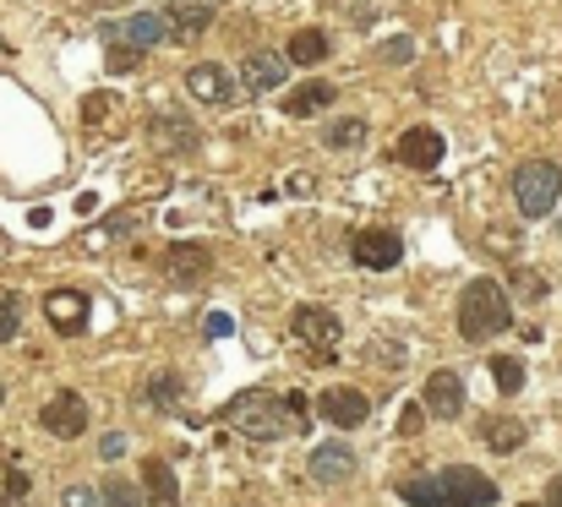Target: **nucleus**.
<instances>
[{
	"label": "nucleus",
	"mask_w": 562,
	"mask_h": 507,
	"mask_svg": "<svg viewBox=\"0 0 562 507\" xmlns=\"http://www.w3.org/2000/svg\"><path fill=\"white\" fill-rule=\"evenodd\" d=\"M44 317H49L55 334L77 338L88 328V295H82V290H49V295H44Z\"/></svg>",
	"instance_id": "obj_10"
},
{
	"label": "nucleus",
	"mask_w": 562,
	"mask_h": 507,
	"mask_svg": "<svg viewBox=\"0 0 562 507\" xmlns=\"http://www.w3.org/2000/svg\"><path fill=\"white\" fill-rule=\"evenodd\" d=\"M202 334H207V338H224V334H235V317H224V312H213V317L202 323Z\"/></svg>",
	"instance_id": "obj_34"
},
{
	"label": "nucleus",
	"mask_w": 562,
	"mask_h": 507,
	"mask_svg": "<svg viewBox=\"0 0 562 507\" xmlns=\"http://www.w3.org/2000/svg\"><path fill=\"white\" fill-rule=\"evenodd\" d=\"M137 66V49L132 44H110V71H132Z\"/></svg>",
	"instance_id": "obj_32"
},
{
	"label": "nucleus",
	"mask_w": 562,
	"mask_h": 507,
	"mask_svg": "<svg viewBox=\"0 0 562 507\" xmlns=\"http://www.w3.org/2000/svg\"><path fill=\"white\" fill-rule=\"evenodd\" d=\"M99 492H104V507H143L132 481H110V486H99Z\"/></svg>",
	"instance_id": "obj_27"
},
{
	"label": "nucleus",
	"mask_w": 562,
	"mask_h": 507,
	"mask_svg": "<svg viewBox=\"0 0 562 507\" xmlns=\"http://www.w3.org/2000/svg\"><path fill=\"white\" fill-rule=\"evenodd\" d=\"M187 93L196 104H235V77L224 71V66H191L187 71Z\"/></svg>",
	"instance_id": "obj_15"
},
{
	"label": "nucleus",
	"mask_w": 562,
	"mask_h": 507,
	"mask_svg": "<svg viewBox=\"0 0 562 507\" xmlns=\"http://www.w3.org/2000/svg\"><path fill=\"white\" fill-rule=\"evenodd\" d=\"M16 328H22V323H16V301H11V295H0V343H11Z\"/></svg>",
	"instance_id": "obj_30"
},
{
	"label": "nucleus",
	"mask_w": 562,
	"mask_h": 507,
	"mask_svg": "<svg viewBox=\"0 0 562 507\" xmlns=\"http://www.w3.org/2000/svg\"><path fill=\"white\" fill-rule=\"evenodd\" d=\"M66 507H104V492H93V486H66Z\"/></svg>",
	"instance_id": "obj_29"
},
{
	"label": "nucleus",
	"mask_w": 562,
	"mask_h": 507,
	"mask_svg": "<svg viewBox=\"0 0 562 507\" xmlns=\"http://www.w3.org/2000/svg\"><path fill=\"white\" fill-rule=\"evenodd\" d=\"M44 431L60 437V442L82 437V431H88V404H82L77 393H55V398L44 404Z\"/></svg>",
	"instance_id": "obj_11"
},
{
	"label": "nucleus",
	"mask_w": 562,
	"mask_h": 507,
	"mask_svg": "<svg viewBox=\"0 0 562 507\" xmlns=\"http://www.w3.org/2000/svg\"><path fill=\"white\" fill-rule=\"evenodd\" d=\"M562 196V169L552 159H530V165L514 169V202L525 218H547Z\"/></svg>",
	"instance_id": "obj_3"
},
{
	"label": "nucleus",
	"mask_w": 562,
	"mask_h": 507,
	"mask_svg": "<svg viewBox=\"0 0 562 507\" xmlns=\"http://www.w3.org/2000/svg\"><path fill=\"white\" fill-rule=\"evenodd\" d=\"M420 404H426V415H437V420H459V409H464V382H459L453 371H431Z\"/></svg>",
	"instance_id": "obj_14"
},
{
	"label": "nucleus",
	"mask_w": 562,
	"mask_h": 507,
	"mask_svg": "<svg viewBox=\"0 0 562 507\" xmlns=\"http://www.w3.org/2000/svg\"><path fill=\"white\" fill-rule=\"evenodd\" d=\"M525 507H547V503H525Z\"/></svg>",
	"instance_id": "obj_38"
},
{
	"label": "nucleus",
	"mask_w": 562,
	"mask_h": 507,
	"mask_svg": "<svg viewBox=\"0 0 562 507\" xmlns=\"http://www.w3.org/2000/svg\"><path fill=\"white\" fill-rule=\"evenodd\" d=\"M224 420L240 431V437H251V442H273V437H284L295 420H290V409H284V398H273V393H240L229 409H224Z\"/></svg>",
	"instance_id": "obj_2"
},
{
	"label": "nucleus",
	"mask_w": 562,
	"mask_h": 507,
	"mask_svg": "<svg viewBox=\"0 0 562 507\" xmlns=\"http://www.w3.org/2000/svg\"><path fill=\"white\" fill-rule=\"evenodd\" d=\"M207 5H213V0H207Z\"/></svg>",
	"instance_id": "obj_39"
},
{
	"label": "nucleus",
	"mask_w": 562,
	"mask_h": 507,
	"mask_svg": "<svg viewBox=\"0 0 562 507\" xmlns=\"http://www.w3.org/2000/svg\"><path fill=\"white\" fill-rule=\"evenodd\" d=\"M290 334L317 349V365H328V354H334V343H339V317H334V312H323V306H295Z\"/></svg>",
	"instance_id": "obj_5"
},
{
	"label": "nucleus",
	"mask_w": 562,
	"mask_h": 507,
	"mask_svg": "<svg viewBox=\"0 0 562 507\" xmlns=\"http://www.w3.org/2000/svg\"><path fill=\"white\" fill-rule=\"evenodd\" d=\"M508 328H514V306H508L503 284L497 279H470L464 295H459V334L470 343H486V338L508 334Z\"/></svg>",
	"instance_id": "obj_1"
},
{
	"label": "nucleus",
	"mask_w": 562,
	"mask_h": 507,
	"mask_svg": "<svg viewBox=\"0 0 562 507\" xmlns=\"http://www.w3.org/2000/svg\"><path fill=\"white\" fill-rule=\"evenodd\" d=\"M398 497H404L409 507H448L442 481H404V486H398Z\"/></svg>",
	"instance_id": "obj_25"
},
{
	"label": "nucleus",
	"mask_w": 562,
	"mask_h": 507,
	"mask_svg": "<svg viewBox=\"0 0 562 507\" xmlns=\"http://www.w3.org/2000/svg\"><path fill=\"white\" fill-rule=\"evenodd\" d=\"M382 60H387V66H409V60H415V38H404V33L387 38V44H382Z\"/></svg>",
	"instance_id": "obj_28"
},
{
	"label": "nucleus",
	"mask_w": 562,
	"mask_h": 507,
	"mask_svg": "<svg viewBox=\"0 0 562 507\" xmlns=\"http://www.w3.org/2000/svg\"><path fill=\"white\" fill-rule=\"evenodd\" d=\"M350 257L361 262V268H398V257H404V246H398V229H356V240H350Z\"/></svg>",
	"instance_id": "obj_6"
},
{
	"label": "nucleus",
	"mask_w": 562,
	"mask_h": 507,
	"mask_svg": "<svg viewBox=\"0 0 562 507\" xmlns=\"http://www.w3.org/2000/svg\"><path fill=\"white\" fill-rule=\"evenodd\" d=\"M143 393H148L154 409H176V404H181V376H176V371H154Z\"/></svg>",
	"instance_id": "obj_24"
},
{
	"label": "nucleus",
	"mask_w": 562,
	"mask_h": 507,
	"mask_svg": "<svg viewBox=\"0 0 562 507\" xmlns=\"http://www.w3.org/2000/svg\"><path fill=\"white\" fill-rule=\"evenodd\" d=\"M154 143H159V148H181V154H191V148H196V126L181 121V115H170V110H159V115H154Z\"/></svg>",
	"instance_id": "obj_20"
},
{
	"label": "nucleus",
	"mask_w": 562,
	"mask_h": 507,
	"mask_svg": "<svg viewBox=\"0 0 562 507\" xmlns=\"http://www.w3.org/2000/svg\"><path fill=\"white\" fill-rule=\"evenodd\" d=\"M312 481H317V486H345V481H356V448H345V442H317V448H312Z\"/></svg>",
	"instance_id": "obj_12"
},
{
	"label": "nucleus",
	"mask_w": 562,
	"mask_h": 507,
	"mask_svg": "<svg viewBox=\"0 0 562 507\" xmlns=\"http://www.w3.org/2000/svg\"><path fill=\"white\" fill-rule=\"evenodd\" d=\"M104 38H110V44H132V49H154V44L170 38V22L154 16V11H137V16H126V22H104Z\"/></svg>",
	"instance_id": "obj_7"
},
{
	"label": "nucleus",
	"mask_w": 562,
	"mask_h": 507,
	"mask_svg": "<svg viewBox=\"0 0 562 507\" xmlns=\"http://www.w3.org/2000/svg\"><path fill=\"white\" fill-rule=\"evenodd\" d=\"M525 420H514V415H486L481 420V442L492 448V453H519L525 448Z\"/></svg>",
	"instance_id": "obj_17"
},
{
	"label": "nucleus",
	"mask_w": 562,
	"mask_h": 507,
	"mask_svg": "<svg viewBox=\"0 0 562 507\" xmlns=\"http://www.w3.org/2000/svg\"><path fill=\"white\" fill-rule=\"evenodd\" d=\"M328 104H334V88H328V82H301V88L284 99V115L306 121V115H323Z\"/></svg>",
	"instance_id": "obj_19"
},
{
	"label": "nucleus",
	"mask_w": 562,
	"mask_h": 507,
	"mask_svg": "<svg viewBox=\"0 0 562 507\" xmlns=\"http://www.w3.org/2000/svg\"><path fill=\"white\" fill-rule=\"evenodd\" d=\"M126 448H132V442H126V437H121V431H110V437H104V442H99V459H104V464H115V459H121V453H126Z\"/></svg>",
	"instance_id": "obj_33"
},
{
	"label": "nucleus",
	"mask_w": 562,
	"mask_h": 507,
	"mask_svg": "<svg viewBox=\"0 0 562 507\" xmlns=\"http://www.w3.org/2000/svg\"><path fill=\"white\" fill-rule=\"evenodd\" d=\"M143 492H148V507H181V486L170 475L165 459H148L143 464Z\"/></svg>",
	"instance_id": "obj_18"
},
{
	"label": "nucleus",
	"mask_w": 562,
	"mask_h": 507,
	"mask_svg": "<svg viewBox=\"0 0 562 507\" xmlns=\"http://www.w3.org/2000/svg\"><path fill=\"white\" fill-rule=\"evenodd\" d=\"M284 71H290V55H246L240 60V82H246V93H257V99H268L273 88H284Z\"/></svg>",
	"instance_id": "obj_13"
},
{
	"label": "nucleus",
	"mask_w": 562,
	"mask_h": 507,
	"mask_svg": "<svg viewBox=\"0 0 562 507\" xmlns=\"http://www.w3.org/2000/svg\"><path fill=\"white\" fill-rule=\"evenodd\" d=\"M420 420H426L420 409H404V415H398V431H404V437H415V431H420Z\"/></svg>",
	"instance_id": "obj_36"
},
{
	"label": "nucleus",
	"mask_w": 562,
	"mask_h": 507,
	"mask_svg": "<svg viewBox=\"0 0 562 507\" xmlns=\"http://www.w3.org/2000/svg\"><path fill=\"white\" fill-rule=\"evenodd\" d=\"M547 507H562V481H558V486H552V503H547Z\"/></svg>",
	"instance_id": "obj_37"
},
{
	"label": "nucleus",
	"mask_w": 562,
	"mask_h": 507,
	"mask_svg": "<svg viewBox=\"0 0 562 507\" xmlns=\"http://www.w3.org/2000/svg\"><path fill=\"white\" fill-rule=\"evenodd\" d=\"M207 22H213V5H207V0H176V5H170V33H181V38L202 33Z\"/></svg>",
	"instance_id": "obj_22"
},
{
	"label": "nucleus",
	"mask_w": 562,
	"mask_h": 507,
	"mask_svg": "<svg viewBox=\"0 0 562 507\" xmlns=\"http://www.w3.org/2000/svg\"><path fill=\"white\" fill-rule=\"evenodd\" d=\"M372 354H376V365H387V371H404V343L393 349V343H372Z\"/></svg>",
	"instance_id": "obj_31"
},
{
	"label": "nucleus",
	"mask_w": 562,
	"mask_h": 507,
	"mask_svg": "<svg viewBox=\"0 0 562 507\" xmlns=\"http://www.w3.org/2000/svg\"><path fill=\"white\" fill-rule=\"evenodd\" d=\"M442 481V497H448V507H492L503 492L481 475V470H470V464H453V470H442L437 475Z\"/></svg>",
	"instance_id": "obj_4"
},
{
	"label": "nucleus",
	"mask_w": 562,
	"mask_h": 507,
	"mask_svg": "<svg viewBox=\"0 0 562 507\" xmlns=\"http://www.w3.org/2000/svg\"><path fill=\"white\" fill-rule=\"evenodd\" d=\"M393 159L404 169H437L442 165V132L431 126H409L398 143H393Z\"/></svg>",
	"instance_id": "obj_9"
},
{
	"label": "nucleus",
	"mask_w": 562,
	"mask_h": 507,
	"mask_svg": "<svg viewBox=\"0 0 562 507\" xmlns=\"http://www.w3.org/2000/svg\"><path fill=\"white\" fill-rule=\"evenodd\" d=\"M492 376H497L503 393H519V387H525V365H519L514 354H497V360H492Z\"/></svg>",
	"instance_id": "obj_26"
},
{
	"label": "nucleus",
	"mask_w": 562,
	"mask_h": 507,
	"mask_svg": "<svg viewBox=\"0 0 562 507\" xmlns=\"http://www.w3.org/2000/svg\"><path fill=\"white\" fill-rule=\"evenodd\" d=\"M317 415H323L328 426L350 431V426H361V420L372 415V404H367V393H361V387H328V393L317 398Z\"/></svg>",
	"instance_id": "obj_8"
},
{
	"label": "nucleus",
	"mask_w": 562,
	"mask_h": 507,
	"mask_svg": "<svg viewBox=\"0 0 562 507\" xmlns=\"http://www.w3.org/2000/svg\"><path fill=\"white\" fill-rule=\"evenodd\" d=\"M165 268H170V279H176V284H202V279L213 273V251L187 240V246H176V251L165 257Z\"/></svg>",
	"instance_id": "obj_16"
},
{
	"label": "nucleus",
	"mask_w": 562,
	"mask_h": 507,
	"mask_svg": "<svg viewBox=\"0 0 562 507\" xmlns=\"http://www.w3.org/2000/svg\"><path fill=\"white\" fill-rule=\"evenodd\" d=\"M284 409H290V420H306V393H284Z\"/></svg>",
	"instance_id": "obj_35"
},
{
	"label": "nucleus",
	"mask_w": 562,
	"mask_h": 507,
	"mask_svg": "<svg viewBox=\"0 0 562 507\" xmlns=\"http://www.w3.org/2000/svg\"><path fill=\"white\" fill-rule=\"evenodd\" d=\"M323 143H328L334 154H350V148L367 143V121H361V115H345V121H334V126L323 132Z\"/></svg>",
	"instance_id": "obj_23"
},
{
	"label": "nucleus",
	"mask_w": 562,
	"mask_h": 507,
	"mask_svg": "<svg viewBox=\"0 0 562 507\" xmlns=\"http://www.w3.org/2000/svg\"><path fill=\"white\" fill-rule=\"evenodd\" d=\"M328 49H334V44H328V33H323V27H301V33L290 38V49H284V55H290L295 66H317V60H328Z\"/></svg>",
	"instance_id": "obj_21"
}]
</instances>
